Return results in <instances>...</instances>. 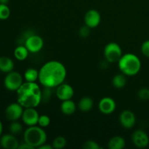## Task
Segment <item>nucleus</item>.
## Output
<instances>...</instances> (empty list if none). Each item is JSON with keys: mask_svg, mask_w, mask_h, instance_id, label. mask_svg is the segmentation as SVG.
I'll use <instances>...</instances> for the list:
<instances>
[{"mask_svg": "<svg viewBox=\"0 0 149 149\" xmlns=\"http://www.w3.org/2000/svg\"><path fill=\"white\" fill-rule=\"evenodd\" d=\"M66 139L63 136H58L52 142V147L55 149H62L66 146Z\"/></svg>", "mask_w": 149, "mask_h": 149, "instance_id": "obj_24", "label": "nucleus"}, {"mask_svg": "<svg viewBox=\"0 0 149 149\" xmlns=\"http://www.w3.org/2000/svg\"><path fill=\"white\" fill-rule=\"evenodd\" d=\"M24 142L33 148H38L45 143L47 140V135L42 127L39 126H30L23 133Z\"/></svg>", "mask_w": 149, "mask_h": 149, "instance_id": "obj_4", "label": "nucleus"}, {"mask_svg": "<svg viewBox=\"0 0 149 149\" xmlns=\"http://www.w3.org/2000/svg\"><path fill=\"white\" fill-rule=\"evenodd\" d=\"M17 93V102L24 109L36 108L42 100V92L36 82H23Z\"/></svg>", "mask_w": 149, "mask_h": 149, "instance_id": "obj_2", "label": "nucleus"}, {"mask_svg": "<svg viewBox=\"0 0 149 149\" xmlns=\"http://www.w3.org/2000/svg\"><path fill=\"white\" fill-rule=\"evenodd\" d=\"M132 142L138 148H146L149 144V137L143 130H137L132 135Z\"/></svg>", "mask_w": 149, "mask_h": 149, "instance_id": "obj_9", "label": "nucleus"}, {"mask_svg": "<svg viewBox=\"0 0 149 149\" xmlns=\"http://www.w3.org/2000/svg\"><path fill=\"white\" fill-rule=\"evenodd\" d=\"M103 53L106 60L110 63L118 62L122 56V48L116 42L107 44L104 48Z\"/></svg>", "mask_w": 149, "mask_h": 149, "instance_id": "obj_6", "label": "nucleus"}, {"mask_svg": "<svg viewBox=\"0 0 149 149\" xmlns=\"http://www.w3.org/2000/svg\"><path fill=\"white\" fill-rule=\"evenodd\" d=\"M2 131H3V125L1 123V122L0 121V137H1V134H2Z\"/></svg>", "mask_w": 149, "mask_h": 149, "instance_id": "obj_34", "label": "nucleus"}, {"mask_svg": "<svg viewBox=\"0 0 149 149\" xmlns=\"http://www.w3.org/2000/svg\"><path fill=\"white\" fill-rule=\"evenodd\" d=\"M138 97L142 100H149V89L144 87L138 90Z\"/></svg>", "mask_w": 149, "mask_h": 149, "instance_id": "obj_28", "label": "nucleus"}, {"mask_svg": "<svg viewBox=\"0 0 149 149\" xmlns=\"http://www.w3.org/2000/svg\"><path fill=\"white\" fill-rule=\"evenodd\" d=\"M9 130H10V133L15 135L23 131V126L17 121H13V122H11V124L9 126Z\"/></svg>", "mask_w": 149, "mask_h": 149, "instance_id": "obj_23", "label": "nucleus"}, {"mask_svg": "<svg viewBox=\"0 0 149 149\" xmlns=\"http://www.w3.org/2000/svg\"><path fill=\"white\" fill-rule=\"evenodd\" d=\"M118 67L122 74L127 77H132L141 71V60L133 53L125 54L118 61Z\"/></svg>", "mask_w": 149, "mask_h": 149, "instance_id": "obj_3", "label": "nucleus"}, {"mask_svg": "<svg viewBox=\"0 0 149 149\" xmlns=\"http://www.w3.org/2000/svg\"><path fill=\"white\" fill-rule=\"evenodd\" d=\"M50 118L46 114H42V115H39V120H38V124L37 125H39V127L42 128H45L47 127L49 125H50Z\"/></svg>", "mask_w": 149, "mask_h": 149, "instance_id": "obj_26", "label": "nucleus"}, {"mask_svg": "<svg viewBox=\"0 0 149 149\" xmlns=\"http://www.w3.org/2000/svg\"><path fill=\"white\" fill-rule=\"evenodd\" d=\"M93 105H94V102L93 99L88 96H84L81 97L79 101L78 108L82 112H87L90 111L93 109Z\"/></svg>", "mask_w": 149, "mask_h": 149, "instance_id": "obj_19", "label": "nucleus"}, {"mask_svg": "<svg viewBox=\"0 0 149 149\" xmlns=\"http://www.w3.org/2000/svg\"><path fill=\"white\" fill-rule=\"evenodd\" d=\"M126 146L125 138L119 135L113 137L108 143V148L109 149H123Z\"/></svg>", "mask_w": 149, "mask_h": 149, "instance_id": "obj_17", "label": "nucleus"}, {"mask_svg": "<svg viewBox=\"0 0 149 149\" xmlns=\"http://www.w3.org/2000/svg\"><path fill=\"white\" fill-rule=\"evenodd\" d=\"M23 78L26 81L36 82L39 80V71L33 68H27L23 74Z\"/></svg>", "mask_w": 149, "mask_h": 149, "instance_id": "obj_20", "label": "nucleus"}, {"mask_svg": "<svg viewBox=\"0 0 149 149\" xmlns=\"http://www.w3.org/2000/svg\"><path fill=\"white\" fill-rule=\"evenodd\" d=\"M39 114L35 108H26L22 114L23 122L27 126H34L38 124Z\"/></svg>", "mask_w": 149, "mask_h": 149, "instance_id": "obj_10", "label": "nucleus"}, {"mask_svg": "<svg viewBox=\"0 0 149 149\" xmlns=\"http://www.w3.org/2000/svg\"><path fill=\"white\" fill-rule=\"evenodd\" d=\"M9 2H10V0H0V4H8Z\"/></svg>", "mask_w": 149, "mask_h": 149, "instance_id": "obj_33", "label": "nucleus"}, {"mask_svg": "<svg viewBox=\"0 0 149 149\" xmlns=\"http://www.w3.org/2000/svg\"><path fill=\"white\" fill-rule=\"evenodd\" d=\"M90 28L88 27L87 26H86V25L85 26H82V27L79 29V31L80 36H81V37L83 38L87 37V36H89V34H90Z\"/></svg>", "mask_w": 149, "mask_h": 149, "instance_id": "obj_30", "label": "nucleus"}, {"mask_svg": "<svg viewBox=\"0 0 149 149\" xmlns=\"http://www.w3.org/2000/svg\"><path fill=\"white\" fill-rule=\"evenodd\" d=\"M52 148H53L52 146L49 145V144H46V143H44L43 145L40 146L38 148V149H52Z\"/></svg>", "mask_w": 149, "mask_h": 149, "instance_id": "obj_32", "label": "nucleus"}, {"mask_svg": "<svg viewBox=\"0 0 149 149\" xmlns=\"http://www.w3.org/2000/svg\"><path fill=\"white\" fill-rule=\"evenodd\" d=\"M11 14L10 7L7 4H0V20H7Z\"/></svg>", "mask_w": 149, "mask_h": 149, "instance_id": "obj_25", "label": "nucleus"}, {"mask_svg": "<svg viewBox=\"0 0 149 149\" xmlns=\"http://www.w3.org/2000/svg\"><path fill=\"white\" fill-rule=\"evenodd\" d=\"M121 125L125 129H131L136 123V117L132 111L125 110L120 113L119 117Z\"/></svg>", "mask_w": 149, "mask_h": 149, "instance_id": "obj_12", "label": "nucleus"}, {"mask_svg": "<svg viewBox=\"0 0 149 149\" xmlns=\"http://www.w3.org/2000/svg\"><path fill=\"white\" fill-rule=\"evenodd\" d=\"M84 23L90 29L97 27L101 21V16L100 13L96 10H90L84 15Z\"/></svg>", "mask_w": 149, "mask_h": 149, "instance_id": "obj_13", "label": "nucleus"}, {"mask_svg": "<svg viewBox=\"0 0 149 149\" xmlns=\"http://www.w3.org/2000/svg\"><path fill=\"white\" fill-rule=\"evenodd\" d=\"M29 51L28 50L26 46L23 45H19L14 50V56L17 61H25L29 56Z\"/></svg>", "mask_w": 149, "mask_h": 149, "instance_id": "obj_21", "label": "nucleus"}, {"mask_svg": "<svg viewBox=\"0 0 149 149\" xmlns=\"http://www.w3.org/2000/svg\"><path fill=\"white\" fill-rule=\"evenodd\" d=\"M24 108L19 103H10L5 109V117L10 122L17 121L22 117Z\"/></svg>", "mask_w": 149, "mask_h": 149, "instance_id": "obj_8", "label": "nucleus"}, {"mask_svg": "<svg viewBox=\"0 0 149 149\" xmlns=\"http://www.w3.org/2000/svg\"><path fill=\"white\" fill-rule=\"evenodd\" d=\"M116 102L110 97H103L98 103L99 111L106 115L111 114L116 110Z\"/></svg>", "mask_w": 149, "mask_h": 149, "instance_id": "obj_14", "label": "nucleus"}, {"mask_svg": "<svg viewBox=\"0 0 149 149\" xmlns=\"http://www.w3.org/2000/svg\"><path fill=\"white\" fill-rule=\"evenodd\" d=\"M141 52L146 58H149V40H146L141 45Z\"/></svg>", "mask_w": 149, "mask_h": 149, "instance_id": "obj_29", "label": "nucleus"}, {"mask_svg": "<svg viewBox=\"0 0 149 149\" xmlns=\"http://www.w3.org/2000/svg\"><path fill=\"white\" fill-rule=\"evenodd\" d=\"M18 149H34V148H33V147L31 146L30 145H29V144L24 142L23 144L19 145Z\"/></svg>", "mask_w": 149, "mask_h": 149, "instance_id": "obj_31", "label": "nucleus"}, {"mask_svg": "<svg viewBox=\"0 0 149 149\" xmlns=\"http://www.w3.org/2000/svg\"><path fill=\"white\" fill-rule=\"evenodd\" d=\"M23 83V77L17 71H10L4 77V85L9 91H17Z\"/></svg>", "mask_w": 149, "mask_h": 149, "instance_id": "obj_5", "label": "nucleus"}, {"mask_svg": "<svg viewBox=\"0 0 149 149\" xmlns=\"http://www.w3.org/2000/svg\"><path fill=\"white\" fill-rule=\"evenodd\" d=\"M25 46L29 52L37 53L40 52L44 46V40L39 35H31L25 41Z\"/></svg>", "mask_w": 149, "mask_h": 149, "instance_id": "obj_7", "label": "nucleus"}, {"mask_svg": "<svg viewBox=\"0 0 149 149\" xmlns=\"http://www.w3.org/2000/svg\"><path fill=\"white\" fill-rule=\"evenodd\" d=\"M0 145L4 149H17L18 148L19 141L15 135L6 134L0 138Z\"/></svg>", "mask_w": 149, "mask_h": 149, "instance_id": "obj_15", "label": "nucleus"}, {"mask_svg": "<svg viewBox=\"0 0 149 149\" xmlns=\"http://www.w3.org/2000/svg\"><path fill=\"white\" fill-rule=\"evenodd\" d=\"M67 71L65 65L58 61L45 63L39 71V81L44 87L55 88L64 82Z\"/></svg>", "mask_w": 149, "mask_h": 149, "instance_id": "obj_1", "label": "nucleus"}, {"mask_svg": "<svg viewBox=\"0 0 149 149\" xmlns=\"http://www.w3.org/2000/svg\"><path fill=\"white\" fill-rule=\"evenodd\" d=\"M127 84L126 75L124 74H119L115 75L112 79V84L116 89H122L125 87Z\"/></svg>", "mask_w": 149, "mask_h": 149, "instance_id": "obj_22", "label": "nucleus"}, {"mask_svg": "<svg viewBox=\"0 0 149 149\" xmlns=\"http://www.w3.org/2000/svg\"><path fill=\"white\" fill-rule=\"evenodd\" d=\"M82 148L84 149H100L101 148V147L100 146V145L97 142L90 140V141H86L83 144Z\"/></svg>", "mask_w": 149, "mask_h": 149, "instance_id": "obj_27", "label": "nucleus"}, {"mask_svg": "<svg viewBox=\"0 0 149 149\" xmlns=\"http://www.w3.org/2000/svg\"><path fill=\"white\" fill-rule=\"evenodd\" d=\"M14 67V62L11 58L6 56L0 57V71L4 73H9L13 71Z\"/></svg>", "mask_w": 149, "mask_h": 149, "instance_id": "obj_18", "label": "nucleus"}, {"mask_svg": "<svg viewBox=\"0 0 149 149\" xmlns=\"http://www.w3.org/2000/svg\"><path fill=\"white\" fill-rule=\"evenodd\" d=\"M55 93L57 97L61 101H63L72 99L74 95V90L70 84L63 82L56 87Z\"/></svg>", "mask_w": 149, "mask_h": 149, "instance_id": "obj_11", "label": "nucleus"}, {"mask_svg": "<svg viewBox=\"0 0 149 149\" xmlns=\"http://www.w3.org/2000/svg\"><path fill=\"white\" fill-rule=\"evenodd\" d=\"M77 110V105L71 99L62 101L61 104V111L62 113L66 116L74 114Z\"/></svg>", "mask_w": 149, "mask_h": 149, "instance_id": "obj_16", "label": "nucleus"}]
</instances>
